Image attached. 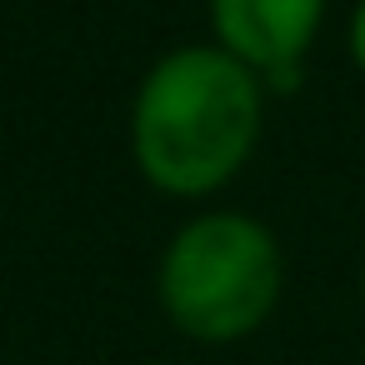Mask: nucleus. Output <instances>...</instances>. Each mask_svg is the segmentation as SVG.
I'll return each instance as SVG.
<instances>
[{
    "mask_svg": "<svg viewBox=\"0 0 365 365\" xmlns=\"http://www.w3.org/2000/svg\"><path fill=\"white\" fill-rule=\"evenodd\" d=\"M360 305H365V270H360Z\"/></svg>",
    "mask_w": 365,
    "mask_h": 365,
    "instance_id": "obj_5",
    "label": "nucleus"
},
{
    "mask_svg": "<svg viewBox=\"0 0 365 365\" xmlns=\"http://www.w3.org/2000/svg\"><path fill=\"white\" fill-rule=\"evenodd\" d=\"M350 61L365 76V0H355V16H350Z\"/></svg>",
    "mask_w": 365,
    "mask_h": 365,
    "instance_id": "obj_4",
    "label": "nucleus"
},
{
    "mask_svg": "<svg viewBox=\"0 0 365 365\" xmlns=\"http://www.w3.org/2000/svg\"><path fill=\"white\" fill-rule=\"evenodd\" d=\"M265 81L220 46L160 56L130 106V155L165 195H210L260 140Z\"/></svg>",
    "mask_w": 365,
    "mask_h": 365,
    "instance_id": "obj_1",
    "label": "nucleus"
},
{
    "mask_svg": "<svg viewBox=\"0 0 365 365\" xmlns=\"http://www.w3.org/2000/svg\"><path fill=\"white\" fill-rule=\"evenodd\" d=\"M280 280L285 270L270 225L240 210H210L170 235L155 290L165 320L180 335L200 345H230L270 320Z\"/></svg>",
    "mask_w": 365,
    "mask_h": 365,
    "instance_id": "obj_2",
    "label": "nucleus"
},
{
    "mask_svg": "<svg viewBox=\"0 0 365 365\" xmlns=\"http://www.w3.org/2000/svg\"><path fill=\"white\" fill-rule=\"evenodd\" d=\"M320 21L325 0H210L215 46L280 91L300 86Z\"/></svg>",
    "mask_w": 365,
    "mask_h": 365,
    "instance_id": "obj_3",
    "label": "nucleus"
}]
</instances>
